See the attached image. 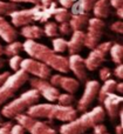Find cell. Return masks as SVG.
<instances>
[{
  "label": "cell",
  "instance_id": "cell-1",
  "mask_svg": "<svg viewBox=\"0 0 123 134\" xmlns=\"http://www.w3.org/2000/svg\"><path fill=\"white\" fill-rule=\"evenodd\" d=\"M22 48L32 57V59H35L38 61H41L45 65H47L49 68L56 69L61 73L69 72V65L68 59L62 55L56 54V52L52 51L47 46L33 41L32 39L27 40L22 45Z\"/></svg>",
  "mask_w": 123,
  "mask_h": 134
},
{
  "label": "cell",
  "instance_id": "cell-2",
  "mask_svg": "<svg viewBox=\"0 0 123 134\" xmlns=\"http://www.w3.org/2000/svg\"><path fill=\"white\" fill-rule=\"evenodd\" d=\"M106 119V112L102 106H96L91 111L83 112L81 116L66 122L60 127L61 134H84L88 130L93 128L96 124L102 122Z\"/></svg>",
  "mask_w": 123,
  "mask_h": 134
},
{
  "label": "cell",
  "instance_id": "cell-3",
  "mask_svg": "<svg viewBox=\"0 0 123 134\" xmlns=\"http://www.w3.org/2000/svg\"><path fill=\"white\" fill-rule=\"evenodd\" d=\"M40 97H41L40 93L34 88L26 91L25 93H22L21 95H19L18 98L13 99L12 101H9L8 104H6L2 107L1 115L8 119L15 118L19 114L25 113L28 107H30L32 105L38 104L40 100Z\"/></svg>",
  "mask_w": 123,
  "mask_h": 134
},
{
  "label": "cell",
  "instance_id": "cell-4",
  "mask_svg": "<svg viewBox=\"0 0 123 134\" xmlns=\"http://www.w3.org/2000/svg\"><path fill=\"white\" fill-rule=\"evenodd\" d=\"M28 79H29L28 74L22 69H19L13 74H9L0 86V106L5 105L8 100L14 98L15 93L27 82Z\"/></svg>",
  "mask_w": 123,
  "mask_h": 134
},
{
  "label": "cell",
  "instance_id": "cell-5",
  "mask_svg": "<svg viewBox=\"0 0 123 134\" xmlns=\"http://www.w3.org/2000/svg\"><path fill=\"white\" fill-rule=\"evenodd\" d=\"M18 125H20L25 131H28L29 134H56V131L48 122L40 121L25 113H21L15 116Z\"/></svg>",
  "mask_w": 123,
  "mask_h": 134
},
{
  "label": "cell",
  "instance_id": "cell-6",
  "mask_svg": "<svg viewBox=\"0 0 123 134\" xmlns=\"http://www.w3.org/2000/svg\"><path fill=\"white\" fill-rule=\"evenodd\" d=\"M20 69L39 79H46L47 80L52 75V68H49L44 63L38 61L35 59H22L20 64Z\"/></svg>",
  "mask_w": 123,
  "mask_h": 134
},
{
  "label": "cell",
  "instance_id": "cell-7",
  "mask_svg": "<svg viewBox=\"0 0 123 134\" xmlns=\"http://www.w3.org/2000/svg\"><path fill=\"white\" fill-rule=\"evenodd\" d=\"M99 90H100V83L96 80H89L86 82V86H84V92L82 94V97L80 98V100L77 101V112H86L88 109V107L90 106L94 102V100L97 97Z\"/></svg>",
  "mask_w": 123,
  "mask_h": 134
},
{
  "label": "cell",
  "instance_id": "cell-8",
  "mask_svg": "<svg viewBox=\"0 0 123 134\" xmlns=\"http://www.w3.org/2000/svg\"><path fill=\"white\" fill-rule=\"evenodd\" d=\"M28 81H29L30 87L36 90L40 93V95L46 98L48 101H51V102L56 101L59 94H60L59 88L52 86L48 80H46V79H39L34 76V78H29Z\"/></svg>",
  "mask_w": 123,
  "mask_h": 134
},
{
  "label": "cell",
  "instance_id": "cell-9",
  "mask_svg": "<svg viewBox=\"0 0 123 134\" xmlns=\"http://www.w3.org/2000/svg\"><path fill=\"white\" fill-rule=\"evenodd\" d=\"M110 42H104V44L97 45L93 48V51L89 53V55L87 57V59L84 60V65H86V68L89 69V71H94V69L99 68L102 63L104 61L106 55L109 52L110 48Z\"/></svg>",
  "mask_w": 123,
  "mask_h": 134
},
{
  "label": "cell",
  "instance_id": "cell-10",
  "mask_svg": "<svg viewBox=\"0 0 123 134\" xmlns=\"http://www.w3.org/2000/svg\"><path fill=\"white\" fill-rule=\"evenodd\" d=\"M58 104H34L28 107L26 114L34 119H55Z\"/></svg>",
  "mask_w": 123,
  "mask_h": 134
},
{
  "label": "cell",
  "instance_id": "cell-11",
  "mask_svg": "<svg viewBox=\"0 0 123 134\" xmlns=\"http://www.w3.org/2000/svg\"><path fill=\"white\" fill-rule=\"evenodd\" d=\"M49 83L52 86L56 88H62V90L66 91V93H73L77 92L80 88V81L76 80V79L73 78H66V76H62L60 74H54V75L49 76Z\"/></svg>",
  "mask_w": 123,
  "mask_h": 134
},
{
  "label": "cell",
  "instance_id": "cell-12",
  "mask_svg": "<svg viewBox=\"0 0 123 134\" xmlns=\"http://www.w3.org/2000/svg\"><path fill=\"white\" fill-rule=\"evenodd\" d=\"M103 109L106 114L110 116V120L115 121L119 116V113L121 111V104H122V97L115 93H110L103 99Z\"/></svg>",
  "mask_w": 123,
  "mask_h": 134
},
{
  "label": "cell",
  "instance_id": "cell-13",
  "mask_svg": "<svg viewBox=\"0 0 123 134\" xmlns=\"http://www.w3.org/2000/svg\"><path fill=\"white\" fill-rule=\"evenodd\" d=\"M68 65L69 69H72L73 73L80 81H86L87 80V68L84 65V60L77 54H72L68 59Z\"/></svg>",
  "mask_w": 123,
  "mask_h": 134
},
{
  "label": "cell",
  "instance_id": "cell-14",
  "mask_svg": "<svg viewBox=\"0 0 123 134\" xmlns=\"http://www.w3.org/2000/svg\"><path fill=\"white\" fill-rule=\"evenodd\" d=\"M84 46V33L76 31L74 35L72 37L69 42H67V49L72 54H76L81 51V48Z\"/></svg>",
  "mask_w": 123,
  "mask_h": 134
},
{
  "label": "cell",
  "instance_id": "cell-15",
  "mask_svg": "<svg viewBox=\"0 0 123 134\" xmlns=\"http://www.w3.org/2000/svg\"><path fill=\"white\" fill-rule=\"evenodd\" d=\"M16 35V31L9 25L7 21H5L2 18H0V37L7 42H12L15 40Z\"/></svg>",
  "mask_w": 123,
  "mask_h": 134
},
{
  "label": "cell",
  "instance_id": "cell-16",
  "mask_svg": "<svg viewBox=\"0 0 123 134\" xmlns=\"http://www.w3.org/2000/svg\"><path fill=\"white\" fill-rule=\"evenodd\" d=\"M116 83L117 81L114 80V79H108V80L104 81L103 86H100V90H99L97 93V101L100 104H102L103 99L107 97L110 93H115V88H116Z\"/></svg>",
  "mask_w": 123,
  "mask_h": 134
},
{
  "label": "cell",
  "instance_id": "cell-17",
  "mask_svg": "<svg viewBox=\"0 0 123 134\" xmlns=\"http://www.w3.org/2000/svg\"><path fill=\"white\" fill-rule=\"evenodd\" d=\"M21 34L23 37L28 38V39H36V38H41L42 37V30L39 27H35V26H27V27H23L21 31Z\"/></svg>",
  "mask_w": 123,
  "mask_h": 134
},
{
  "label": "cell",
  "instance_id": "cell-18",
  "mask_svg": "<svg viewBox=\"0 0 123 134\" xmlns=\"http://www.w3.org/2000/svg\"><path fill=\"white\" fill-rule=\"evenodd\" d=\"M123 49H122V46L119 44L116 45H113L110 46L109 48V52H110V55H112V59L115 64H122V54H123Z\"/></svg>",
  "mask_w": 123,
  "mask_h": 134
},
{
  "label": "cell",
  "instance_id": "cell-19",
  "mask_svg": "<svg viewBox=\"0 0 123 134\" xmlns=\"http://www.w3.org/2000/svg\"><path fill=\"white\" fill-rule=\"evenodd\" d=\"M22 49V45L18 41H12L9 42V45L4 48V54L8 57H13V55H18L20 53V51Z\"/></svg>",
  "mask_w": 123,
  "mask_h": 134
},
{
  "label": "cell",
  "instance_id": "cell-20",
  "mask_svg": "<svg viewBox=\"0 0 123 134\" xmlns=\"http://www.w3.org/2000/svg\"><path fill=\"white\" fill-rule=\"evenodd\" d=\"M56 102L58 105H61V106H69V105H73L74 102V97L70 93H63V94H59L58 99H56Z\"/></svg>",
  "mask_w": 123,
  "mask_h": 134
},
{
  "label": "cell",
  "instance_id": "cell-21",
  "mask_svg": "<svg viewBox=\"0 0 123 134\" xmlns=\"http://www.w3.org/2000/svg\"><path fill=\"white\" fill-rule=\"evenodd\" d=\"M53 46H54V52H66L67 49V41L61 38H58V39H54L53 40Z\"/></svg>",
  "mask_w": 123,
  "mask_h": 134
},
{
  "label": "cell",
  "instance_id": "cell-22",
  "mask_svg": "<svg viewBox=\"0 0 123 134\" xmlns=\"http://www.w3.org/2000/svg\"><path fill=\"white\" fill-rule=\"evenodd\" d=\"M21 60H22V58H21L19 54H18V55L11 57V59H9V67H11V68L13 69L14 72H15V71H19V69H20Z\"/></svg>",
  "mask_w": 123,
  "mask_h": 134
},
{
  "label": "cell",
  "instance_id": "cell-23",
  "mask_svg": "<svg viewBox=\"0 0 123 134\" xmlns=\"http://www.w3.org/2000/svg\"><path fill=\"white\" fill-rule=\"evenodd\" d=\"M112 74H113V72L109 67H102V68L100 69V79L102 81H106V80H108V79H110L112 78Z\"/></svg>",
  "mask_w": 123,
  "mask_h": 134
},
{
  "label": "cell",
  "instance_id": "cell-24",
  "mask_svg": "<svg viewBox=\"0 0 123 134\" xmlns=\"http://www.w3.org/2000/svg\"><path fill=\"white\" fill-rule=\"evenodd\" d=\"M45 32L48 37H54V35L58 34V27H56L55 24H48L45 28Z\"/></svg>",
  "mask_w": 123,
  "mask_h": 134
},
{
  "label": "cell",
  "instance_id": "cell-25",
  "mask_svg": "<svg viewBox=\"0 0 123 134\" xmlns=\"http://www.w3.org/2000/svg\"><path fill=\"white\" fill-rule=\"evenodd\" d=\"M13 127V124L11 121L8 122H2L0 125V134H11V130Z\"/></svg>",
  "mask_w": 123,
  "mask_h": 134
},
{
  "label": "cell",
  "instance_id": "cell-26",
  "mask_svg": "<svg viewBox=\"0 0 123 134\" xmlns=\"http://www.w3.org/2000/svg\"><path fill=\"white\" fill-rule=\"evenodd\" d=\"M93 132H94V134H104V133H107V127H106L102 122L96 124L93 127Z\"/></svg>",
  "mask_w": 123,
  "mask_h": 134
},
{
  "label": "cell",
  "instance_id": "cell-27",
  "mask_svg": "<svg viewBox=\"0 0 123 134\" xmlns=\"http://www.w3.org/2000/svg\"><path fill=\"white\" fill-rule=\"evenodd\" d=\"M114 75L116 76L117 79H122L123 78V66L122 64H119L114 69Z\"/></svg>",
  "mask_w": 123,
  "mask_h": 134
},
{
  "label": "cell",
  "instance_id": "cell-28",
  "mask_svg": "<svg viewBox=\"0 0 123 134\" xmlns=\"http://www.w3.org/2000/svg\"><path fill=\"white\" fill-rule=\"evenodd\" d=\"M11 134H25V130L20 125L16 124V125H13V127H12Z\"/></svg>",
  "mask_w": 123,
  "mask_h": 134
},
{
  "label": "cell",
  "instance_id": "cell-29",
  "mask_svg": "<svg viewBox=\"0 0 123 134\" xmlns=\"http://www.w3.org/2000/svg\"><path fill=\"white\" fill-rule=\"evenodd\" d=\"M8 75H9V72H2V73H0V86L2 85V82L6 80V78Z\"/></svg>",
  "mask_w": 123,
  "mask_h": 134
},
{
  "label": "cell",
  "instance_id": "cell-30",
  "mask_svg": "<svg viewBox=\"0 0 123 134\" xmlns=\"http://www.w3.org/2000/svg\"><path fill=\"white\" fill-rule=\"evenodd\" d=\"M115 92H117L119 94H121L123 92V83L122 82H117L116 83V88H115Z\"/></svg>",
  "mask_w": 123,
  "mask_h": 134
},
{
  "label": "cell",
  "instance_id": "cell-31",
  "mask_svg": "<svg viewBox=\"0 0 123 134\" xmlns=\"http://www.w3.org/2000/svg\"><path fill=\"white\" fill-rule=\"evenodd\" d=\"M115 134H123V127L122 125H117L115 127Z\"/></svg>",
  "mask_w": 123,
  "mask_h": 134
},
{
  "label": "cell",
  "instance_id": "cell-32",
  "mask_svg": "<svg viewBox=\"0 0 123 134\" xmlns=\"http://www.w3.org/2000/svg\"><path fill=\"white\" fill-rule=\"evenodd\" d=\"M2 54H4V47H2L1 45H0V57H1Z\"/></svg>",
  "mask_w": 123,
  "mask_h": 134
},
{
  "label": "cell",
  "instance_id": "cell-33",
  "mask_svg": "<svg viewBox=\"0 0 123 134\" xmlns=\"http://www.w3.org/2000/svg\"><path fill=\"white\" fill-rule=\"evenodd\" d=\"M4 66H5V61L4 60H0V69H1Z\"/></svg>",
  "mask_w": 123,
  "mask_h": 134
},
{
  "label": "cell",
  "instance_id": "cell-34",
  "mask_svg": "<svg viewBox=\"0 0 123 134\" xmlns=\"http://www.w3.org/2000/svg\"><path fill=\"white\" fill-rule=\"evenodd\" d=\"M104 134H109V133H104Z\"/></svg>",
  "mask_w": 123,
  "mask_h": 134
}]
</instances>
